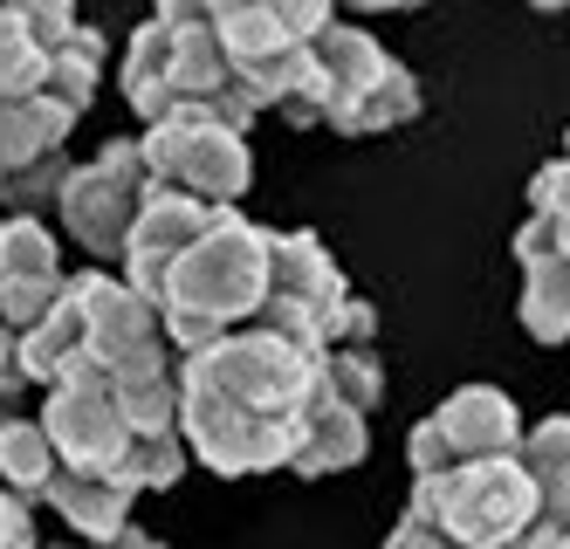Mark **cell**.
Instances as JSON below:
<instances>
[{
	"label": "cell",
	"instance_id": "obj_5",
	"mask_svg": "<svg viewBox=\"0 0 570 549\" xmlns=\"http://www.w3.org/2000/svg\"><path fill=\"white\" fill-rule=\"evenodd\" d=\"M405 516L433 522L454 549H515L522 536L543 529V494L522 474V460H474V468L413 481Z\"/></svg>",
	"mask_w": 570,
	"mask_h": 549
},
{
	"label": "cell",
	"instance_id": "obj_27",
	"mask_svg": "<svg viewBox=\"0 0 570 549\" xmlns=\"http://www.w3.org/2000/svg\"><path fill=\"white\" fill-rule=\"evenodd\" d=\"M563 158H570V138H563Z\"/></svg>",
	"mask_w": 570,
	"mask_h": 549
},
{
	"label": "cell",
	"instance_id": "obj_4",
	"mask_svg": "<svg viewBox=\"0 0 570 549\" xmlns=\"http://www.w3.org/2000/svg\"><path fill=\"white\" fill-rule=\"evenodd\" d=\"M207 21L248 104L282 110L303 90L309 41L337 21V8H323V0H207Z\"/></svg>",
	"mask_w": 570,
	"mask_h": 549
},
{
	"label": "cell",
	"instance_id": "obj_18",
	"mask_svg": "<svg viewBox=\"0 0 570 549\" xmlns=\"http://www.w3.org/2000/svg\"><path fill=\"white\" fill-rule=\"evenodd\" d=\"M515 460L543 494V529H570V412L543 419V427H522Z\"/></svg>",
	"mask_w": 570,
	"mask_h": 549
},
{
	"label": "cell",
	"instance_id": "obj_13",
	"mask_svg": "<svg viewBox=\"0 0 570 549\" xmlns=\"http://www.w3.org/2000/svg\"><path fill=\"white\" fill-rule=\"evenodd\" d=\"M227 214V206H199V199H186V193H145V214H138V227H131V241H125V288L131 295H145V303L158 310V288H166V275H173V262L186 255V247L207 234L214 220Z\"/></svg>",
	"mask_w": 570,
	"mask_h": 549
},
{
	"label": "cell",
	"instance_id": "obj_9",
	"mask_svg": "<svg viewBox=\"0 0 570 549\" xmlns=\"http://www.w3.org/2000/svg\"><path fill=\"white\" fill-rule=\"evenodd\" d=\"M522 447V412L509 392L495 385H461L454 399H440V412H426L405 453H413V481L474 468V460H509Z\"/></svg>",
	"mask_w": 570,
	"mask_h": 549
},
{
	"label": "cell",
	"instance_id": "obj_6",
	"mask_svg": "<svg viewBox=\"0 0 570 549\" xmlns=\"http://www.w3.org/2000/svg\"><path fill=\"white\" fill-rule=\"evenodd\" d=\"M166 28V82H158V117H199V124H227V131L248 138V124L262 117L248 104V90L234 82L220 41H214V21H207V0H166V8L151 14ZM145 124V131H151Z\"/></svg>",
	"mask_w": 570,
	"mask_h": 549
},
{
	"label": "cell",
	"instance_id": "obj_12",
	"mask_svg": "<svg viewBox=\"0 0 570 549\" xmlns=\"http://www.w3.org/2000/svg\"><path fill=\"white\" fill-rule=\"evenodd\" d=\"M69 268L56 255V234L42 220H21V214H0V330L28 336L56 310Z\"/></svg>",
	"mask_w": 570,
	"mask_h": 549
},
{
	"label": "cell",
	"instance_id": "obj_20",
	"mask_svg": "<svg viewBox=\"0 0 570 549\" xmlns=\"http://www.w3.org/2000/svg\"><path fill=\"white\" fill-rule=\"evenodd\" d=\"M97 82H104V35L76 21V35L62 41L56 62H49L42 97H49L62 117H83V110H90V97H97Z\"/></svg>",
	"mask_w": 570,
	"mask_h": 549
},
{
	"label": "cell",
	"instance_id": "obj_19",
	"mask_svg": "<svg viewBox=\"0 0 570 549\" xmlns=\"http://www.w3.org/2000/svg\"><path fill=\"white\" fill-rule=\"evenodd\" d=\"M49 481H56L49 433L21 412H0V494H14L21 509H35V501H49Z\"/></svg>",
	"mask_w": 570,
	"mask_h": 549
},
{
	"label": "cell",
	"instance_id": "obj_1",
	"mask_svg": "<svg viewBox=\"0 0 570 549\" xmlns=\"http://www.w3.org/2000/svg\"><path fill=\"white\" fill-rule=\"evenodd\" d=\"M316 405V357L268 330H234L179 357V447L220 481L289 468Z\"/></svg>",
	"mask_w": 570,
	"mask_h": 549
},
{
	"label": "cell",
	"instance_id": "obj_10",
	"mask_svg": "<svg viewBox=\"0 0 570 549\" xmlns=\"http://www.w3.org/2000/svg\"><path fill=\"white\" fill-rule=\"evenodd\" d=\"M76 117H62L49 97L35 104H0V206L21 220H35L42 206H56L62 179H69V145Z\"/></svg>",
	"mask_w": 570,
	"mask_h": 549
},
{
	"label": "cell",
	"instance_id": "obj_25",
	"mask_svg": "<svg viewBox=\"0 0 570 549\" xmlns=\"http://www.w3.org/2000/svg\"><path fill=\"white\" fill-rule=\"evenodd\" d=\"M56 549H166V542L145 536V529H125V536H110V542H56Z\"/></svg>",
	"mask_w": 570,
	"mask_h": 549
},
{
	"label": "cell",
	"instance_id": "obj_7",
	"mask_svg": "<svg viewBox=\"0 0 570 549\" xmlns=\"http://www.w3.org/2000/svg\"><path fill=\"white\" fill-rule=\"evenodd\" d=\"M145 193H151V173L138 158V138H110L97 158L69 165V179L56 193V214L69 227V241L97 262H125V241L145 214Z\"/></svg>",
	"mask_w": 570,
	"mask_h": 549
},
{
	"label": "cell",
	"instance_id": "obj_16",
	"mask_svg": "<svg viewBox=\"0 0 570 549\" xmlns=\"http://www.w3.org/2000/svg\"><path fill=\"white\" fill-rule=\"evenodd\" d=\"M49 501H56V516L83 536V542H110V536H125L131 529V501L138 488L131 481H104V474H62L49 481Z\"/></svg>",
	"mask_w": 570,
	"mask_h": 549
},
{
	"label": "cell",
	"instance_id": "obj_21",
	"mask_svg": "<svg viewBox=\"0 0 570 549\" xmlns=\"http://www.w3.org/2000/svg\"><path fill=\"white\" fill-rule=\"evenodd\" d=\"M316 392L331 399V405H344V412H357V419H372L379 399H385L379 351H323L316 357Z\"/></svg>",
	"mask_w": 570,
	"mask_h": 549
},
{
	"label": "cell",
	"instance_id": "obj_15",
	"mask_svg": "<svg viewBox=\"0 0 570 549\" xmlns=\"http://www.w3.org/2000/svg\"><path fill=\"white\" fill-rule=\"evenodd\" d=\"M515 268H522L515 323L537 336V344H570V262L550 247L543 220L515 227Z\"/></svg>",
	"mask_w": 570,
	"mask_h": 549
},
{
	"label": "cell",
	"instance_id": "obj_2",
	"mask_svg": "<svg viewBox=\"0 0 570 549\" xmlns=\"http://www.w3.org/2000/svg\"><path fill=\"white\" fill-rule=\"evenodd\" d=\"M262 295H268V227L227 206L173 262L166 288H158V330L179 357H193L220 336L248 330L262 316Z\"/></svg>",
	"mask_w": 570,
	"mask_h": 549
},
{
	"label": "cell",
	"instance_id": "obj_24",
	"mask_svg": "<svg viewBox=\"0 0 570 549\" xmlns=\"http://www.w3.org/2000/svg\"><path fill=\"white\" fill-rule=\"evenodd\" d=\"M385 549H454L433 522H420V516H399L392 522V536H385Z\"/></svg>",
	"mask_w": 570,
	"mask_h": 549
},
{
	"label": "cell",
	"instance_id": "obj_17",
	"mask_svg": "<svg viewBox=\"0 0 570 549\" xmlns=\"http://www.w3.org/2000/svg\"><path fill=\"white\" fill-rule=\"evenodd\" d=\"M364 453H372V433H364V419L344 412V405H331V399L316 392V405H309V419H303V440H296V453H289V474L323 481V474L357 468Z\"/></svg>",
	"mask_w": 570,
	"mask_h": 549
},
{
	"label": "cell",
	"instance_id": "obj_8",
	"mask_svg": "<svg viewBox=\"0 0 570 549\" xmlns=\"http://www.w3.org/2000/svg\"><path fill=\"white\" fill-rule=\"evenodd\" d=\"M138 158L158 193H186L199 206H240L255 186V158L248 138L227 124H199V117H166L138 138Z\"/></svg>",
	"mask_w": 570,
	"mask_h": 549
},
{
	"label": "cell",
	"instance_id": "obj_23",
	"mask_svg": "<svg viewBox=\"0 0 570 549\" xmlns=\"http://www.w3.org/2000/svg\"><path fill=\"white\" fill-rule=\"evenodd\" d=\"M0 549H42L35 542V522H28V509L14 494H0Z\"/></svg>",
	"mask_w": 570,
	"mask_h": 549
},
{
	"label": "cell",
	"instance_id": "obj_11",
	"mask_svg": "<svg viewBox=\"0 0 570 549\" xmlns=\"http://www.w3.org/2000/svg\"><path fill=\"white\" fill-rule=\"evenodd\" d=\"M69 295H76L83 330H90V371L83 378H110V371H125V364H145L158 351H173L166 330H158V310L145 303V295L125 288V275L76 268L69 275ZM83 378H69V385H83Z\"/></svg>",
	"mask_w": 570,
	"mask_h": 549
},
{
	"label": "cell",
	"instance_id": "obj_3",
	"mask_svg": "<svg viewBox=\"0 0 570 549\" xmlns=\"http://www.w3.org/2000/svg\"><path fill=\"white\" fill-rule=\"evenodd\" d=\"M248 330H268L282 344H296L309 357L323 351H372L379 336V310L351 295L337 255L323 247L309 227H268V295H262V316Z\"/></svg>",
	"mask_w": 570,
	"mask_h": 549
},
{
	"label": "cell",
	"instance_id": "obj_14",
	"mask_svg": "<svg viewBox=\"0 0 570 549\" xmlns=\"http://www.w3.org/2000/svg\"><path fill=\"white\" fill-rule=\"evenodd\" d=\"M76 35V14L62 0H21L0 8V104H35L49 82L56 49Z\"/></svg>",
	"mask_w": 570,
	"mask_h": 549
},
{
	"label": "cell",
	"instance_id": "obj_26",
	"mask_svg": "<svg viewBox=\"0 0 570 549\" xmlns=\"http://www.w3.org/2000/svg\"><path fill=\"white\" fill-rule=\"evenodd\" d=\"M557 549H570V529H563V536H557Z\"/></svg>",
	"mask_w": 570,
	"mask_h": 549
},
{
	"label": "cell",
	"instance_id": "obj_22",
	"mask_svg": "<svg viewBox=\"0 0 570 549\" xmlns=\"http://www.w3.org/2000/svg\"><path fill=\"white\" fill-rule=\"evenodd\" d=\"M529 220H543L550 247L570 262V158H550L537 179H529Z\"/></svg>",
	"mask_w": 570,
	"mask_h": 549
}]
</instances>
